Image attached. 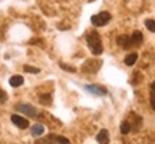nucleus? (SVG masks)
<instances>
[{"mask_svg": "<svg viewBox=\"0 0 155 144\" xmlns=\"http://www.w3.org/2000/svg\"><path fill=\"white\" fill-rule=\"evenodd\" d=\"M86 43H88V46L91 48V52H92L95 56L102 55L104 46H102V39H101L98 32H91V33L86 36Z\"/></svg>", "mask_w": 155, "mask_h": 144, "instance_id": "1", "label": "nucleus"}, {"mask_svg": "<svg viewBox=\"0 0 155 144\" xmlns=\"http://www.w3.org/2000/svg\"><path fill=\"white\" fill-rule=\"evenodd\" d=\"M112 19V15L109 12H101L98 15H94L91 17V23L96 26V28H101V26H105L106 23H109Z\"/></svg>", "mask_w": 155, "mask_h": 144, "instance_id": "2", "label": "nucleus"}, {"mask_svg": "<svg viewBox=\"0 0 155 144\" xmlns=\"http://www.w3.org/2000/svg\"><path fill=\"white\" fill-rule=\"evenodd\" d=\"M101 65H102V61H98V59H89L83 63L82 71L86 72V74H95V72L99 71Z\"/></svg>", "mask_w": 155, "mask_h": 144, "instance_id": "3", "label": "nucleus"}, {"mask_svg": "<svg viewBox=\"0 0 155 144\" xmlns=\"http://www.w3.org/2000/svg\"><path fill=\"white\" fill-rule=\"evenodd\" d=\"M19 112H22V114H26V115L29 117H36L39 114V111L35 108V107L29 105V104H17L16 107H15Z\"/></svg>", "mask_w": 155, "mask_h": 144, "instance_id": "4", "label": "nucleus"}, {"mask_svg": "<svg viewBox=\"0 0 155 144\" xmlns=\"http://www.w3.org/2000/svg\"><path fill=\"white\" fill-rule=\"evenodd\" d=\"M85 89L94 95H106L108 94V89L99 85H85Z\"/></svg>", "mask_w": 155, "mask_h": 144, "instance_id": "5", "label": "nucleus"}, {"mask_svg": "<svg viewBox=\"0 0 155 144\" xmlns=\"http://www.w3.org/2000/svg\"><path fill=\"white\" fill-rule=\"evenodd\" d=\"M12 118V122L16 125L17 128H28L29 127V121L26 120V118H22L20 115H17V114H13V115L10 117Z\"/></svg>", "mask_w": 155, "mask_h": 144, "instance_id": "6", "label": "nucleus"}, {"mask_svg": "<svg viewBox=\"0 0 155 144\" xmlns=\"http://www.w3.org/2000/svg\"><path fill=\"white\" fill-rule=\"evenodd\" d=\"M96 141L101 143V144H108L109 143V133H108V130L102 128L99 133H98V135H96Z\"/></svg>", "mask_w": 155, "mask_h": 144, "instance_id": "7", "label": "nucleus"}, {"mask_svg": "<svg viewBox=\"0 0 155 144\" xmlns=\"http://www.w3.org/2000/svg\"><path fill=\"white\" fill-rule=\"evenodd\" d=\"M48 140H55L56 143H61V144H69L71 141H69V139H66V137H62V135H55V134H50V135H48V139L46 140H40V143H45V141H48Z\"/></svg>", "mask_w": 155, "mask_h": 144, "instance_id": "8", "label": "nucleus"}, {"mask_svg": "<svg viewBox=\"0 0 155 144\" xmlns=\"http://www.w3.org/2000/svg\"><path fill=\"white\" fill-rule=\"evenodd\" d=\"M23 82H25V79H23L22 75H13V77L9 79V84H10L13 88H17V87L23 85Z\"/></svg>", "mask_w": 155, "mask_h": 144, "instance_id": "9", "label": "nucleus"}, {"mask_svg": "<svg viewBox=\"0 0 155 144\" xmlns=\"http://www.w3.org/2000/svg\"><path fill=\"white\" fill-rule=\"evenodd\" d=\"M141 42H142V33H141L139 30H137V32H134L132 36L129 38V43H131V46L139 45Z\"/></svg>", "mask_w": 155, "mask_h": 144, "instance_id": "10", "label": "nucleus"}, {"mask_svg": "<svg viewBox=\"0 0 155 144\" xmlns=\"http://www.w3.org/2000/svg\"><path fill=\"white\" fill-rule=\"evenodd\" d=\"M118 45L124 48V49H128V48H131V43H129V36H119L118 38Z\"/></svg>", "mask_w": 155, "mask_h": 144, "instance_id": "11", "label": "nucleus"}, {"mask_svg": "<svg viewBox=\"0 0 155 144\" xmlns=\"http://www.w3.org/2000/svg\"><path fill=\"white\" fill-rule=\"evenodd\" d=\"M155 82H152L150 85V104H151V110H155Z\"/></svg>", "mask_w": 155, "mask_h": 144, "instance_id": "12", "label": "nucleus"}, {"mask_svg": "<svg viewBox=\"0 0 155 144\" xmlns=\"http://www.w3.org/2000/svg\"><path fill=\"white\" fill-rule=\"evenodd\" d=\"M138 61V53H129V55L125 58V65H128V67H132V65H135V62Z\"/></svg>", "mask_w": 155, "mask_h": 144, "instance_id": "13", "label": "nucleus"}, {"mask_svg": "<svg viewBox=\"0 0 155 144\" xmlns=\"http://www.w3.org/2000/svg\"><path fill=\"white\" fill-rule=\"evenodd\" d=\"M45 131H46V128L42 124H35L32 127V134L33 135H42V134H45Z\"/></svg>", "mask_w": 155, "mask_h": 144, "instance_id": "14", "label": "nucleus"}, {"mask_svg": "<svg viewBox=\"0 0 155 144\" xmlns=\"http://www.w3.org/2000/svg\"><path fill=\"white\" fill-rule=\"evenodd\" d=\"M131 128H132V125H131L129 121H122L121 122V133L122 134H128L131 131Z\"/></svg>", "mask_w": 155, "mask_h": 144, "instance_id": "15", "label": "nucleus"}, {"mask_svg": "<svg viewBox=\"0 0 155 144\" xmlns=\"http://www.w3.org/2000/svg\"><path fill=\"white\" fill-rule=\"evenodd\" d=\"M39 101H40V104L49 105L50 102H52V95H50V94H43L40 98H39Z\"/></svg>", "mask_w": 155, "mask_h": 144, "instance_id": "16", "label": "nucleus"}, {"mask_svg": "<svg viewBox=\"0 0 155 144\" xmlns=\"http://www.w3.org/2000/svg\"><path fill=\"white\" fill-rule=\"evenodd\" d=\"M145 26H147V29H148L150 32H152V33L155 32V22H154V19H148V20H145Z\"/></svg>", "mask_w": 155, "mask_h": 144, "instance_id": "17", "label": "nucleus"}, {"mask_svg": "<svg viewBox=\"0 0 155 144\" xmlns=\"http://www.w3.org/2000/svg\"><path fill=\"white\" fill-rule=\"evenodd\" d=\"M23 69H25V72H28V74H39L40 72V69L36 67H30V65H25L23 67Z\"/></svg>", "mask_w": 155, "mask_h": 144, "instance_id": "18", "label": "nucleus"}, {"mask_svg": "<svg viewBox=\"0 0 155 144\" xmlns=\"http://www.w3.org/2000/svg\"><path fill=\"white\" fill-rule=\"evenodd\" d=\"M61 68H62V69H65V71L72 72V74H75V72H76V68L71 67V65H65V63H61Z\"/></svg>", "mask_w": 155, "mask_h": 144, "instance_id": "19", "label": "nucleus"}, {"mask_svg": "<svg viewBox=\"0 0 155 144\" xmlns=\"http://www.w3.org/2000/svg\"><path fill=\"white\" fill-rule=\"evenodd\" d=\"M6 100H7V95H6V92L3 89L0 88V104H5Z\"/></svg>", "mask_w": 155, "mask_h": 144, "instance_id": "20", "label": "nucleus"}]
</instances>
